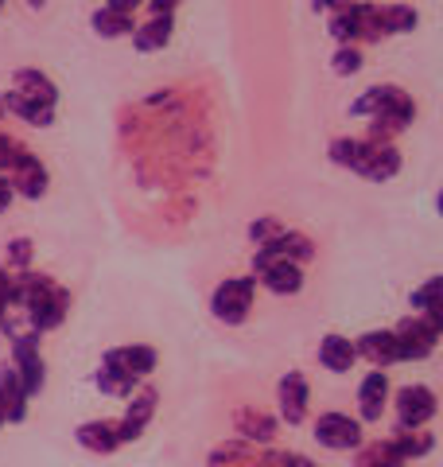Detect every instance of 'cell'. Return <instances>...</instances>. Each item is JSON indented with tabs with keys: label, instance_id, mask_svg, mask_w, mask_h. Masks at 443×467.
I'll list each match as a JSON object with an SVG mask.
<instances>
[{
	"label": "cell",
	"instance_id": "obj_9",
	"mask_svg": "<svg viewBox=\"0 0 443 467\" xmlns=\"http://www.w3.org/2000/svg\"><path fill=\"white\" fill-rule=\"evenodd\" d=\"M315 441L331 451H358L366 444V429L362 420H354L346 413H323L315 420Z\"/></svg>",
	"mask_w": 443,
	"mask_h": 467
},
{
	"label": "cell",
	"instance_id": "obj_21",
	"mask_svg": "<svg viewBox=\"0 0 443 467\" xmlns=\"http://www.w3.org/2000/svg\"><path fill=\"white\" fill-rule=\"evenodd\" d=\"M319 367L331 370V374H350L354 367H358V347H354V339H346V335H323L319 343Z\"/></svg>",
	"mask_w": 443,
	"mask_h": 467
},
{
	"label": "cell",
	"instance_id": "obj_35",
	"mask_svg": "<svg viewBox=\"0 0 443 467\" xmlns=\"http://www.w3.org/2000/svg\"><path fill=\"white\" fill-rule=\"evenodd\" d=\"M24 152H27L24 140H16L12 133H0V175H8L12 168H16Z\"/></svg>",
	"mask_w": 443,
	"mask_h": 467
},
{
	"label": "cell",
	"instance_id": "obj_34",
	"mask_svg": "<svg viewBox=\"0 0 443 467\" xmlns=\"http://www.w3.org/2000/svg\"><path fill=\"white\" fill-rule=\"evenodd\" d=\"M280 230H284V223H280L276 214H261V218H253V223L245 226V234H249V242L253 245H264L269 238H276Z\"/></svg>",
	"mask_w": 443,
	"mask_h": 467
},
{
	"label": "cell",
	"instance_id": "obj_10",
	"mask_svg": "<svg viewBox=\"0 0 443 467\" xmlns=\"http://www.w3.org/2000/svg\"><path fill=\"white\" fill-rule=\"evenodd\" d=\"M156 405H160V393L156 386H140L137 393L129 398L125 405V417L117 420V436H121V444H132V441H140V436L148 432V425L156 420Z\"/></svg>",
	"mask_w": 443,
	"mask_h": 467
},
{
	"label": "cell",
	"instance_id": "obj_37",
	"mask_svg": "<svg viewBox=\"0 0 443 467\" xmlns=\"http://www.w3.org/2000/svg\"><path fill=\"white\" fill-rule=\"evenodd\" d=\"M183 0H148V16H175V8H180Z\"/></svg>",
	"mask_w": 443,
	"mask_h": 467
},
{
	"label": "cell",
	"instance_id": "obj_31",
	"mask_svg": "<svg viewBox=\"0 0 443 467\" xmlns=\"http://www.w3.org/2000/svg\"><path fill=\"white\" fill-rule=\"evenodd\" d=\"M362 67H366V55H362L358 43H343V47H335V55H331V70H335L338 78L358 75Z\"/></svg>",
	"mask_w": 443,
	"mask_h": 467
},
{
	"label": "cell",
	"instance_id": "obj_17",
	"mask_svg": "<svg viewBox=\"0 0 443 467\" xmlns=\"http://www.w3.org/2000/svg\"><path fill=\"white\" fill-rule=\"evenodd\" d=\"M253 254H261V257H292V261H300V265H304V261L315 257V242L307 238L304 230H288V226H284V230L276 234V238H269L264 245H257Z\"/></svg>",
	"mask_w": 443,
	"mask_h": 467
},
{
	"label": "cell",
	"instance_id": "obj_13",
	"mask_svg": "<svg viewBox=\"0 0 443 467\" xmlns=\"http://www.w3.org/2000/svg\"><path fill=\"white\" fill-rule=\"evenodd\" d=\"M393 331H397V339H401L405 362H424V358L436 350V343L443 339V335H439L432 324H428L424 316H408V319H401V324H397Z\"/></svg>",
	"mask_w": 443,
	"mask_h": 467
},
{
	"label": "cell",
	"instance_id": "obj_20",
	"mask_svg": "<svg viewBox=\"0 0 443 467\" xmlns=\"http://www.w3.org/2000/svg\"><path fill=\"white\" fill-rule=\"evenodd\" d=\"M233 429H238V441L273 444L276 441V429H280V417L261 413V409H238V413H233Z\"/></svg>",
	"mask_w": 443,
	"mask_h": 467
},
{
	"label": "cell",
	"instance_id": "obj_43",
	"mask_svg": "<svg viewBox=\"0 0 443 467\" xmlns=\"http://www.w3.org/2000/svg\"><path fill=\"white\" fill-rule=\"evenodd\" d=\"M43 5H47V0H27V8H43Z\"/></svg>",
	"mask_w": 443,
	"mask_h": 467
},
{
	"label": "cell",
	"instance_id": "obj_36",
	"mask_svg": "<svg viewBox=\"0 0 443 467\" xmlns=\"http://www.w3.org/2000/svg\"><path fill=\"white\" fill-rule=\"evenodd\" d=\"M12 273L8 265H0V324H8V312H12Z\"/></svg>",
	"mask_w": 443,
	"mask_h": 467
},
{
	"label": "cell",
	"instance_id": "obj_45",
	"mask_svg": "<svg viewBox=\"0 0 443 467\" xmlns=\"http://www.w3.org/2000/svg\"><path fill=\"white\" fill-rule=\"evenodd\" d=\"M0 8H5V0H0Z\"/></svg>",
	"mask_w": 443,
	"mask_h": 467
},
{
	"label": "cell",
	"instance_id": "obj_6",
	"mask_svg": "<svg viewBox=\"0 0 443 467\" xmlns=\"http://www.w3.org/2000/svg\"><path fill=\"white\" fill-rule=\"evenodd\" d=\"M0 335H8V343H12V367H16L27 398H39L43 386H47V367H43V350H39L43 335L39 331H16V327H5Z\"/></svg>",
	"mask_w": 443,
	"mask_h": 467
},
{
	"label": "cell",
	"instance_id": "obj_11",
	"mask_svg": "<svg viewBox=\"0 0 443 467\" xmlns=\"http://www.w3.org/2000/svg\"><path fill=\"white\" fill-rule=\"evenodd\" d=\"M358 347V362H369V367L377 370H389V367H401L405 355H401V339H397L393 327H374L354 339Z\"/></svg>",
	"mask_w": 443,
	"mask_h": 467
},
{
	"label": "cell",
	"instance_id": "obj_7",
	"mask_svg": "<svg viewBox=\"0 0 443 467\" xmlns=\"http://www.w3.org/2000/svg\"><path fill=\"white\" fill-rule=\"evenodd\" d=\"M249 273L257 276V285H264L273 296H295L304 288V265L292 257H261L253 254L249 261Z\"/></svg>",
	"mask_w": 443,
	"mask_h": 467
},
{
	"label": "cell",
	"instance_id": "obj_30",
	"mask_svg": "<svg viewBox=\"0 0 443 467\" xmlns=\"http://www.w3.org/2000/svg\"><path fill=\"white\" fill-rule=\"evenodd\" d=\"M397 448L405 451V460H424L428 451H436V436L428 429H412V432H397L393 436Z\"/></svg>",
	"mask_w": 443,
	"mask_h": 467
},
{
	"label": "cell",
	"instance_id": "obj_1",
	"mask_svg": "<svg viewBox=\"0 0 443 467\" xmlns=\"http://www.w3.org/2000/svg\"><path fill=\"white\" fill-rule=\"evenodd\" d=\"M420 27V12L412 5H374V0H354V5L338 8L327 16V36L343 47V43H381L389 36H408Z\"/></svg>",
	"mask_w": 443,
	"mask_h": 467
},
{
	"label": "cell",
	"instance_id": "obj_40",
	"mask_svg": "<svg viewBox=\"0 0 443 467\" xmlns=\"http://www.w3.org/2000/svg\"><path fill=\"white\" fill-rule=\"evenodd\" d=\"M12 199H16V192H12V180H8V175H0V214L12 207Z\"/></svg>",
	"mask_w": 443,
	"mask_h": 467
},
{
	"label": "cell",
	"instance_id": "obj_42",
	"mask_svg": "<svg viewBox=\"0 0 443 467\" xmlns=\"http://www.w3.org/2000/svg\"><path fill=\"white\" fill-rule=\"evenodd\" d=\"M5 113H8V106H5V94H0V121H5Z\"/></svg>",
	"mask_w": 443,
	"mask_h": 467
},
{
	"label": "cell",
	"instance_id": "obj_16",
	"mask_svg": "<svg viewBox=\"0 0 443 467\" xmlns=\"http://www.w3.org/2000/svg\"><path fill=\"white\" fill-rule=\"evenodd\" d=\"M101 358H109L117 362L121 370H129L137 382H148V374H156L160 367V355H156V347H148V343H129V347H109Z\"/></svg>",
	"mask_w": 443,
	"mask_h": 467
},
{
	"label": "cell",
	"instance_id": "obj_2",
	"mask_svg": "<svg viewBox=\"0 0 443 467\" xmlns=\"http://www.w3.org/2000/svg\"><path fill=\"white\" fill-rule=\"evenodd\" d=\"M12 308L27 312V327L47 335L55 327H63V319L70 316V292L51 281L47 273L24 269L12 276Z\"/></svg>",
	"mask_w": 443,
	"mask_h": 467
},
{
	"label": "cell",
	"instance_id": "obj_3",
	"mask_svg": "<svg viewBox=\"0 0 443 467\" xmlns=\"http://www.w3.org/2000/svg\"><path fill=\"white\" fill-rule=\"evenodd\" d=\"M350 117H366L369 121V140H393L417 121V98L405 94L401 86L377 82L366 94L350 101Z\"/></svg>",
	"mask_w": 443,
	"mask_h": 467
},
{
	"label": "cell",
	"instance_id": "obj_25",
	"mask_svg": "<svg viewBox=\"0 0 443 467\" xmlns=\"http://www.w3.org/2000/svg\"><path fill=\"white\" fill-rule=\"evenodd\" d=\"M12 90H20L24 98H32V101H43V106H58V86L51 75H43V70L36 67H20L16 75H12Z\"/></svg>",
	"mask_w": 443,
	"mask_h": 467
},
{
	"label": "cell",
	"instance_id": "obj_38",
	"mask_svg": "<svg viewBox=\"0 0 443 467\" xmlns=\"http://www.w3.org/2000/svg\"><path fill=\"white\" fill-rule=\"evenodd\" d=\"M148 0H106V8H113V12H121V16H132L137 8H144Z\"/></svg>",
	"mask_w": 443,
	"mask_h": 467
},
{
	"label": "cell",
	"instance_id": "obj_19",
	"mask_svg": "<svg viewBox=\"0 0 443 467\" xmlns=\"http://www.w3.org/2000/svg\"><path fill=\"white\" fill-rule=\"evenodd\" d=\"M408 304H412V312L424 316L428 324H432V327L443 335V273L428 276L420 288H412V292H408Z\"/></svg>",
	"mask_w": 443,
	"mask_h": 467
},
{
	"label": "cell",
	"instance_id": "obj_15",
	"mask_svg": "<svg viewBox=\"0 0 443 467\" xmlns=\"http://www.w3.org/2000/svg\"><path fill=\"white\" fill-rule=\"evenodd\" d=\"M389 393H393V386H389V374L386 370H377V367H369V374L358 382V417H362V425L369 420H381V413H386V405H389Z\"/></svg>",
	"mask_w": 443,
	"mask_h": 467
},
{
	"label": "cell",
	"instance_id": "obj_23",
	"mask_svg": "<svg viewBox=\"0 0 443 467\" xmlns=\"http://www.w3.org/2000/svg\"><path fill=\"white\" fill-rule=\"evenodd\" d=\"M171 36H175V16H148L144 24H137V32H132L129 39L140 55H156V51L168 47Z\"/></svg>",
	"mask_w": 443,
	"mask_h": 467
},
{
	"label": "cell",
	"instance_id": "obj_12",
	"mask_svg": "<svg viewBox=\"0 0 443 467\" xmlns=\"http://www.w3.org/2000/svg\"><path fill=\"white\" fill-rule=\"evenodd\" d=\"M276 405H280V420L284 425H304L307 420V405H312V386H307L304 370H288L276 382Z\"/></svg>",
	"mask_w": 443,
	"mask_h": 467
},
{
	"label": "cell",
	"instance_id": "obj_39",
	"mask_svg": "<svg viewBox=\"0 0 443 467\" xmlns=\"http://www.w3.org/2000/svg\"><path fill=\"white\" fill-rule=\"evenodd\" d=\"M354 5V0H312V12H323V16H331V12Z\"/></svg>",
	"mask_w": 443,
	"mask_h": 467
},
{
	"label": "cell",
	"instance_id": "obj_32",
	"mask_svg": "<svg viewBox=\"0 0 443 467\" xmlns=\"http://www.w3.org/2000/svg\"><path fill=\"white\" fill-rule=\"evenodd\" d=\"M32 261H36V242L32 238H12L8 242V250H5V265L12 273H24V269H32Z\"/></svg>",
	"mask_w": 443,
	"mask_h": 467
},
{
	"label": "cell",
	"instance_id": "obj_28",
	"mask_svg": "<svg viewBox=\"0 0 443 467\" xmlns=\"http://www.w3.org/2000/svg\"><path fill=\"white\" fill-rule=\"evenodd\" d=\"M90 27H94V36L101 39H125L137 32V20L132 16H121V12H113V8H94V16H90Z\"/></svg>",
	"mask_w": 443,
	"mask_h": 467
},
{
	"label": "cell",
	"instance_id": "obj_22",
	"mask_svg": "<svg viewBox=\"0 0 443 467\" xmlns=\"http://www.w3.org/2000/svg\"><path fill=\"white\" fill-rule=\"evenodd\" d=\"M74 441H78L86 451H94V456H113V451L121 448L117 420H82V425L74 429Z\"/></svg>",
	"mask_w": 443,
	"mask_h": 467
},
{
	"label": "cell",
	"instance_id": "obj_27",
	"mask_svg": "<svg viewBox=\"0 0 443 467\" xmlns=\"http://www.w3.org/2000/svg\"><path fill=\"white\" fill-rule=\"evenodd\" d=\"M405 451L397 448V441L389 436V441H374V444H362L358 460H354V467H405Z\"/></svg>",
	"mask_w": 443,
	"mask_h": 467
},
{
	"label": "cell",
	"instance_id": "obj_29",
	"mask_svg": "<svg viewBox=\"0 0 443 467\" xmlns=\"http://www.w3.org/2000/svg\"><path fill=\"white\" fill-rule=\"evenodd\" d=\"M242 460H253V444L249 441H226L206 456V467H242Z\"/></svg>",
	"mask_w": 443,
	"mask_h": 467
},
{
	"label": "cell",
	"instance_id": "obj_5",
	"mask_svg": "<svg viewBox=\"0 0 443 467\" xmlns=\"http://www.w3.org/2000/svg\"><path fill=\"white\" fill-rule=\"evenodd\" d=\"M253 296H257V276H226L218 281V288L211 292V316L226 327H242L249 312H253Z\"/></svg>",
	"mask_w": 443,
	"mask_h": 467
},
{
	"label": "cell",
	"instance_id": "obj_8",
	"mask_svg": "<svg viewBox=\"0 0 443 467\" xmlns=\"http://www.w3.org/2000/svg\"><path fill=\"white\" fill-rule=\"evenodd\" d=\"M397 432H412V429H428V420L436 417V393L420 386V382H412V386H401L397 389Z\"/></svg>",
	"mask_w": 443,
	"mask_h": 467
},
{
	"label": "cell",
	"instance_id": "obj_14",
	"mask_svg": "<svg viewBox=\"0 0 443 467\" xmlns=\"http://www.w3.org/2000/svg\"><path fill=\"white\" fill-rule=\"evenodd\" d=\"M8 180H12V192H16L20 199L39 202L43 195H47V187H51V171H47V164H43L32 149H27L20 156V164L8 171Z\"/></svg>",
	"mask_w": 443,
	"mask_h": 467
},
{
	"label": "cell",
	"instance_id": "obj_33",
	"mask_svg": "<svg viewBox=\"0 0 443 467\" xmlns=\"http://www.w3.org/2000/svg\"><path fill=\"white\" fill-rule=\"evenodd\" d=\"M261 467H315L307 456H300V451H288V448H269L257 456Z\"/></svg>",
	"mask_w": 443,
	"mask_h": 467
},
{
	"label": "cell",
	"instance_id": "obj_18",
	"mask_svg": "<svg viewBox=\"0 0 443 467\" xmlns=\"http://www.w3.org/2000/svg\"><path fill=\"white\" fill-rule=\"evenodd\" d=\"M27 389L20 382L16 367H0V413H5V425H20V420L27 417Z\"/></svg>",
	"mask_w": 443,
	"mask_h": 467
},
{
	"label": "cell",
	"instance_id": "obj_44",
	"mask_svg": "<svg viewBox=\"0 0 443 467\" xmlns=\"http://www.w3.org/2000/svg\"><path fill=\"white\" fill-rule=\"evenodd\" d=\"M0 425H5V413H0Z\"/></svg>",
	"mask_w": 443,
	"mask_h": 467
},
{
	"label": "cell",
	"instance_id": "obj_24",
	"mask_svg": "<svg viewBox=\"0 0 443 467\" xmlns=\"http://www.w3.org/2000/svg\"><path fill=\"white\" fill-rule=\"evenodd\" d=\"M94 386L106 393V398H117V401H129L132 393H137L144 382H137L129 370H121L117 362H109V358H101L98 362V370H94Z\"/></svg>",
	"mask_w": 443,
	"mask_h": 467
},
{
	"label": "cell",
	"instance_id": "obj_26",
	"mask_svg": "<svg viewBox=\"0 0 443 467\" xmlns=\"http://www.w3.org/2000/svg\"><path fill=\"white\" fill-rule=\"evenodd\" d=\"M5 106H8V113L16 117V121L32 125V129H51L55 125V109L43 106V101L24 98L20 90H5Z\"/></svg>",
	"mask_w": 443,
	"mask_h": 467
},
{
	"label": "cell",
	"instance_id": "obj_4",
	"mask_svg": "<svg viewBox=\"0 0 443 467\" xmlns=\"http://www.w3.org/2000/svg\"><path fill=\"white\" fill-rule=\"evenodd\" d=\"M327 160L343 171H354L366 183H389L401 171V149L393 140H369V137H331Z\"/></svg>",
	"mask_w": 443,
	"mask_h": 467
},
{
	"label": "cell",
	"instance_id": "obj_41",
	"mask_svg": "<svg viewBox=\"0 0 443 467\" xmlns=\"http://www.w3.org/2000/svg\"><path fill=\"white\" fill-rule=\"evenodd\" d=\"M436 211H439V218H443V187H439V195H436Z\"/></svg>",
	"mask_w": 443,
	"mask_h": 467
}]
</instances>
